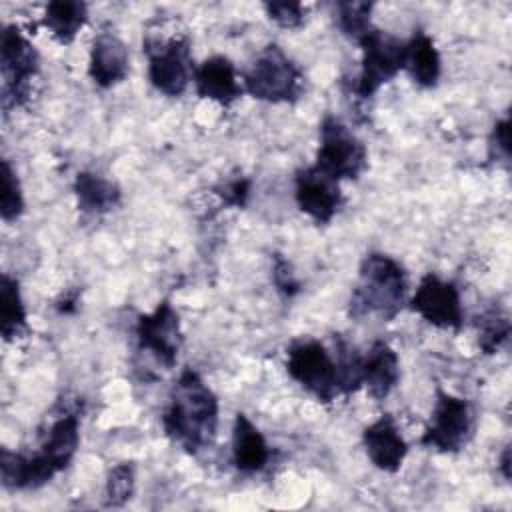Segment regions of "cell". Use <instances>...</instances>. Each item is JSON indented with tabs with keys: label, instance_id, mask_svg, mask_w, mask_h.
<instances>
[{
	"label": "cell",
	"instance_id": "6da1fadb",
	"mask_svg": "<svg viewBox=\"0 0 512 512\" xmlns=\"http://www.w3.org/2000/svg\"><path fill=\"white\" fill-rule=\"evenodd\" d=\"M166 436L188 454L208 448L218 430V398L192 368H184L174 382L162 414Z\"/></svg>",
	"mask_w": 512,
	"mask_h": 512
},
{
	"label": "cell",
	"instance_id": "7a4b0ae2",
	"mask_svg": "<svg viewBox=\"0 0 512 512\" xmlns=\"http://www.w3.org/2000/svg\"><path fill=\"white\" fill-rule=\"evenodd\" d=\"M80 442L78 412L60 414L44 434L40 448L34 454L0 450L2 484L10 490L40 488L72 462Z\"/></svg>",
	"mask_w": 512,
	"mask_h": 512
},
{
	"label": "cell",
	"instance_id": "3957f363",
	"mask_svg": "<svg viewBox=\"0 0 512 512\" xmlns=\"http://www.w3.org/2000/svg\"><path fill=\"white\" fill-rule=\"evenodd\" d=\"M408 290L406 270L398 260L382 252H370L360 264L358 284L350 296V318L378 316L384 322L402 310Z\"/></svg>",
	"mask_w": 512,
	"mask_h": 512
},
{
	"label": "cell",
	"instance_id": "277c9868",
	"mask_svg": "<svg viewBox=\"0 0 512 512\" xmlns=\"http://www.w3.org/2000/svg\"><path fill=\"white\" fill-rule=\"evenodd\" d=\"M302 86V70L278 44H268L244 76V90L252 98L270 104L296 102Z\"/></svg>",
	"mask_w": 512,
	"mask_h": 512
},
{
	"label": "cell",
	"instance_id": "5b68a950",
	"mask_svg": "<svg viewBox=\"0 0 512 512\" xmlns=\"http://www.w3.org/2000/svg\"><path fill=\"white\" fill-rule=\"evenodd\" d=\"M314 166L338 182L358 180L368 166V152L364 142L340 118L326 114L320 124Z\"/></svg>",
	"mask_w": 512,
	"mask_h": 512
},
{
	"label": "cell",
	"instance_id": "8992f818",
	"mask_svg": "<svg viewBox=\"0 0 512 512\" xmlns=\"http://www.w3.org/2000/svg\"><path fill=\"white\" fill-rule=\"evenodd\" d=\"M286 370L306 392L328 404L338 394L336 360L320 340L300 338L286 348Z\"/></svg>",
	"mask_w": 512,
	"mask_h": 512
},
{
	"label": "cell",
	"instance_id": "52a82bcc",
	"mask_svg": "<svg viewBox=\"0 0 512 512\" xmlns=\"http://www.w3.org/2000/svg\"><path fill=\"white\" fill-rule=\"evenodd\" d=\"M358 44L362 46V68L352 92L360 100H368L382 84L404 70V42L390 32L372 26Z\"/></svg>",
	"mask_w": 512,
	"mask_h": 512
},
{
	"label": "cell",
	"instance_id": "ba28073f",
	"mask_svg": "<svg viewBox=\"0 0 512 512\" xmlns=\"http://www.w3.org/2000/svg\"><path fill=\"white\" fill-rule=\"evenodd\" d=\"M472 430L474 416L468 400L438 390L430 422L426 424L420 442L442 454H456L468 444Z\"/></svg>",
	"mask_w": 512,
	"mask_h": 512
},
{
	"label": "cell",
	"instance_id": "9c48e42d",
	"mask_svg": "<svg viewBox=\"0 0 512 512\" xmlns=\"http://www.w3.org/2000/svg\"><path fill=\"white\" fill-rule=\"evenodd\" d=\"M0 64L4 76V106H20L28 96V84L38 74L40 56L16 24L2 28Z\"/></svg>",
	"mask_w": 512,
	"mask_h": 512
},
{
	"label": "cell",
	"instance_id": "30bf717a",
	"mask_svg": "<svg viewBox=\"0 0 512 512\" xmlns=\"http://www.w3.org/2000/svg\"><path fill=\"white\" fill-rule=\"evenodd\" d=\"M144 48L148 54L150 84L166 96H182L194 76L190 40L176 36L162 44L146 42Z\"/></svg>",
	"mask_w": 512,
	"mask_h": 512
},
{
	"label": "cell",
	"instance_id": "8fae6325",
	"mask_svg": "<svg viewBox=\"0 0 512 512\" xmlns=\"http://www.w3.org/2000/svg\"><path fill=\"white\" fill-rule=\"evenodd\" d=\"M408 304L416 314H420L428 324L436 328L460 330L464 324V310L458 288L432 272L422 276Z\"/></svg>",
	"mask_w": 512,
	"mask_h": 512
},
{
	"label": "cell",
	"instance_id": "7c38bea8",
	"mask_svg": "<svg viewBox=\"0 0 512 512\" xmlns=\"http://www.w3.org/2000/svg\"><path fill=\"white\" fill-rule=\"evenodd\" d=\"M138 348L150 352L162 366L172 368L182 348V330L178 312L168 300H162L150 314L136 320Z\"/></svg>",
	"mask_w": 512,
	"mask_h": 512
},
{
	"label": "cell",
	"instance_id": "4fadbf2b",
	"mask_svg": "<svg viewBox=\"0 0 512 512\" xmlns=\"http://www.w3.org/2000/svg\"><path fill=\"white\" fill-rule=\"evenodd\" d=\"M294 198L298 208L316 224H328L344 202L340 182L316 166H306L296 172Z\"/></svg>",
	"mask_w": 512,
	"mask_h": 512
},
{
	"label": "cell",
	"instance_id": "5bb4252c",
	"mask_svg": "<svg viewBox=\"0 0 512 512\" xmlns=\"http://www.w3.org/2000/svg\"><path fill=\"white\" fill-rule=\"evenodd\" d=\"M362 444L370 462L382 472H398L406 454L408 444L400 434L396 420L390 414H382L362 432Z\"/></svg>",
	"mask_w": 512,
	"mask_h": 512
},
{
	"label": "cell",
	"instance_id": "9a60e30c",
	"mask_svg": "<svg viewBox=\"0 0 512 512\" xmlns=\"http://www.w3.org/2000/svg\"><path fill=\"white\" fill-rule=\"evenodd\" d=\"M130 70L126 44L114 32H98L90 46L88 74L98 88L120 84Z\"/></svg>",
	"mask_w": 512,
	"mask_h": 512
},
{
	"label": "cell",
	"instance_id": "2e32d148",
	"mask_svg": "<svg viewBox=\"0 0 512 512\" xmlns=\"http://www.w3.org/2000/svg\"><path fill=\"white\" fill-rule=\"evenodd\" d=\"M192 80L200 98H210L220 106H230L244 92L238 84L232 60L226 56L206 58L198 68H194Z\"/></svg>",
	"mask_w": 512,
	"mask_h": 512
},
{
	"label": "cell",
	"instance_id": "e0dca14e",
	"mask_svg": "<svg viewBox=\"0 0 512 512\" xmlns=\"http://www.w3.org/2000/svg\"><path fill=\"white\" fill-rule=\"evenodd\" d=\"M400 380V360L390 344L376 340L362 356V386L376 402L390 396Z\"/></svg>",
	"mask_w": 512,
	"mask_h": 512
},
{
	"label": "cell",
	"instance_id": "ac0fdd59",
	"mask_svg": "<svg viewBox=\"0 0 512 512\" xmlns=\"http://www.w3.org/2000/svg\"><path fill=\"white\" fill-rule=\"evenodd\" d=\"M270 456L272 450L262 432L244 412H238L232 426V462L236 470L242 474H256L266 468Z\"/></svg>",
	"mask_w": 512,
	"mask_h": 512
},
{
	"label": "cell",
	"instance_id": "d6986e66",
	"mask_svg": "<svg viewBox=\"0 0 512 512\" xmlns=\"http://www.w3.org/2000/svg\"><path fill=\"white\" fill-rule=\"evenodd\" d=\"M404 70H408L410 78L422 86L432 88L436 86L440 78V54L434 46V40L422 32L416 30L408 42H404Z\"/></svg>",
	"mask_w": 512,
	"mask_h": 512
},
{
	"label": "cell",
	"instance_id": "ffe728a7",
	"mask_svg": "<svg viewBox=\"0 0 512 512\" xmlns=\"http://www.w3.org/2000/svg\"><path fill=\"white\" fill-rule=\"evenodd\" d=\"M74 194L78 200V208L86 214L110 212L120 204V198H122L118 184L94 172L76 174Z\"/></svg>",
	"mask_w": 512,
	"mask_h": 512
},
{
	"label": "cell",
	"instance_id": "44dd1931",
	"mask_svg": "<svg viewBox=\"0 0 512 512\" xmlns=\"http://www.w3.org/2000/svg\"><path fill=\"white\" fill-rule=\"evenodd\" d=\"M88 6L76 0H54L46 4L42 24L60 44H70L86 24Z\"/></svg>",
	"mask_w": 512,
	"mask_h": 512
},
{
	"label": "cell",
	"instance_id": "7402d4cb",
	"mask_svg": "<svg viewBox=\"0 0 512 512\" xmlns=\"http://www.w3.org/2000/svg\"><path fill=\"white\" fill-rule=\"evenodd\" d=\"M0 330L4 340H14L28 330L20 284L10 274H2L0 280Z\"/></svg>",
	"mask_w": 512,
	"mask_h": 512
},
{
	"label": "cell",
	"instance_id": "603a6c76",
	"mask_svg": "<svg viewBox=\"0 0 512 512\" xmlns=\"http://www.w3.org/2000/svg\"><path fill=\"white\" fill-rule=\"evenodd\" d=\"M476 330H478L480 350L490 356V354H496L508 340L510 320L500 308L492 306L476 318Z\"/></svg>",
	"mask_w": 512,
	"mask_h": 512
},
{
	"label": "cell",
	"instance_id": "cb8c5ba5",
	"mask_svg": "<svg viewBox=\"0 0 512 512\" xmlns=\"http://www.w3.org/2000/svg\"><path fill=\"white\" fill-rule=\"evenodd\" d=\"M336 370L340 394L350 396L362 386V356L344 338H336Z\"/></svg>",
	"mask_w": 512,
	"mask_h": 512
},
{
	"label": "cell",
	"instance_id": "d4e9b609",
	"mask_svg": "<svg viewBox=\"0 0 512 512\" xmlns=\"http://www.w3.org/2000/svg\"><path fill=\"white\" fill-rule=\"evenodd\" d=\"M372 2H338L336 4V24L352 40H360L370 28Z\"/></svg>",
	"mask_w": 512,
	"mask_h": 512
},
{
	"label": "cell",
	"instance_id": "484cf974",
	"mask_svg": "<svg viewBox=\"0 0 512 512\" xmlns=\"http://www.w3.org/2000/svg\"><path fill=\"white\" fill-rule=\"evenodd\" d=\"M136 488V472L132 462L116 464L106 478L104 488V504L106 506H122L126 504Z\"/></svg>",
	"mask_w": 512,
	"mask_h": 512
},
{
	"label": "cell",
	"instance_id": "4316f807",
	"mask_svg": "<svg viewBox=\"0 0 512 512\" xmlns=\"http://www.w3.org/2000/svg\"><path fill=\"white\" fill-rule=\"evenodd\" d=\"M24 212V196L18 176L8 160H2V192H0V216L4 222L20 218Z\"/></svg>",
	"mask_w": 512,
	"mask_h": 512
},
{
	"label": "cell",
	"instance_id": "83f0119b",
	"mask_svg": "<svg viewBox=\"0 0 512 512\" xmlns=\"http://www.w3.org/2000/svg\"><path fill=\"white\" fill-rule=\"evenodd\" d=\"M266 14L282 28H298L304 22L306 10L300 2H266Z\"/></svg>",
	"mask_w": 512,
	"mask_h": 512
},
{
	"label": "cell",
	"instance_id": "f1b7e54d",
	"mask_svg": "<svg viewBox=\"0 0 512 512\" xmlns=\"http://www.w3.org/2000/svg\"><path fill=\"white\" fill-rule=\"evenodd\" d=\"M250 186H252L250 178L236 176V178H230V180L222 182L220 186H216L214 192L222 198V202L226 206L244 208L248 202V196H250Z\"/></svg>",
	"mask_w": 512,
	"mask_h": 512
},
{
	"label": "cell",
	"instance_id": "f546056e",
	"mask_svg": "<svg viewBox=\"0 0 512 512\" xmlns=\"http://www.w3.org/2000/svg\"><path fill=\"white\" fill-rule=\"evenodd\" d=\"M272 282L278 292L284 296H294L300 290V282L296 280L290 262L282 254H274V264H272Z\"/></svg>",
	"mask_w": 512,
	"mask_h": 512
},
{
	"label": "cell",
	"instance_id": "4dcf8cb0",
	"mask_svg": "<svg viewBox=\"0 0 512 512\" xmlns=\"http://www.w3.org/2000/svg\"><path fill=\"white\" fill-rule=\"evenodd\" d=\"M488 148H490L492 160L508 162V158H510V120H508V116H504L502 120H498L494 124Z\"/></svg>",
	"mask_w": 512,
	"mask_h": 512
},
{
	"label": "cell",
	"instance_id": "1f68e13d",
	"mask_svg": "<svg viewBox=\"0 0 512 512\" xmlns=\"http://www.w3.org/2000/svg\"><path fill=\"white\" fill-rule=\"evenodd\" d=\"M500 470H502V476L508 480L510 478V446H506L500 456Z\"/></svg>",
	"mask_w": 512,
	"mask_h": 512
}]
</instances>
